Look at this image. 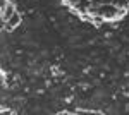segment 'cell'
<instances>
[{"label": "cell", "instance_id": "cell-1", "mask_svg": "<svg viewBox=\"0 0 129 115\" xmlns=\"http://www.w3.org/2000/svg\"><path fill=\"white\" fill-rule=\"evenodd\" d=\"M19 24H21V14H19V12H16V14L5 22V29H7V31H12V29L17 28Z\"/></svg>", "mask_w": 129, "mask_h": 115}, {"label": "cell", "instance_id": "cell-5", "mask_svg": "<svg viewBox=\"0 0 129 115\" xmlns=\"http://www.w3.org/2000/svg\"><path fill=\"white\" fill-rule=\"evenodd\" d=\"M10 2H12V0H10Z\"/></svg>", "mask_w": 129, "mask_h": 115}, {"label": "cell", "instance_id": "cell-4", "mask_svg": "<svg viewBox=\"0 0 129 115\" xmlns=\"http://www.w3.org/2000/svg\"><path fill=\"white\" fill-rule=\"evenodd\" d=\"M89 19L93 21V24H95V26H102V24L105 22V19H103L102 16H98V14H95V16H89Z\"/></svg>", "mask_w": 129, "mask_h": 115}, {"label": "cell", "instance_id": "cell-3", "mask_svg": "<svg viewBox=\"0 0 129 115\" xmlns=\"http://www.w3.org/2000/svg\"><path fill=\"white\" fill-rule=\"evenodd\" d=\"M112 4L119 9H124V10L129 9V0H112Z\"/></svg>", "mask_w": 129, "mask_h": 115}, {"label": "cell", "instance_id": "cell-2", "mask_svg": "<svg viewBox=\"0 0 129 115\" xmlns=\"http://www.w3.org/2000/svg\"><path fill=\"white\" fill-rule=\"evenodd\" d=\"M89 7H91V0H79L72 9L78 10L79 14H84V12H89Z\"/></svg>", "mask_w": 129, "mask_h": 115}]
</instances>
